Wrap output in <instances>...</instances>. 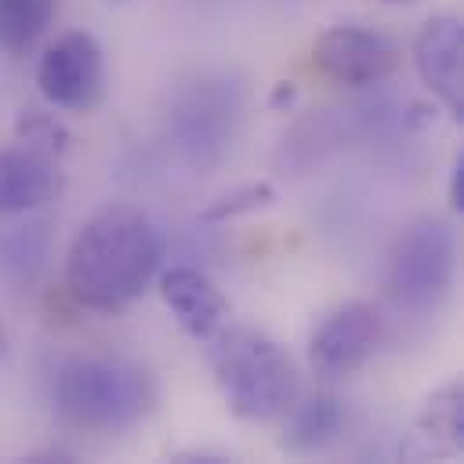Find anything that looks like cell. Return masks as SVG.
<instances>
[{
  "instance_id": "6da1fadb",
  "label": "cell",
  "mask_w": 464,
  "mask_h": 464,
  "mask_svg": "<svg viewBox=\"0 0 464 464\" xmlns=\"http://www.w3.org/2000/svg\"><path fill=\"white\" fill-rule=\"evenodd\" d=\"M163 243L145 210L112 203L91 214L69 243L65 286L94 312H120L156 279Z\"/></svg>"
},
{
  "instance_id": "7a4b0ae2",
  "label": "cell",
  "mask_w": 464,
  "mask_h": 464,
  "mask_svg": "<svg viewBox=\"0 0 464 464\" xmlns=\"http://www.w3.org/2000/svg\"><path fill=\"white\" fill-rule=\"evenodd\" d=\"M203 344L221 399L239 420H279L301 395L297 362L265 330L225 319Z\"/></svg>"
},
{
  "instance_id": "3957f363",
  "label": "cell",
  "mask_w": 464,
  "mask_h": 464,
  "mask_svg": "<svg viewBox=\"0 0 464 464\" xmlns=\"http://www.w3.org/2000/svg\"><path fill=\"white\" fill-rule=\"evenodd\" d=\"M54 410L83 431H127L156 410V381L149 370L112 355H76L51 381Z\"/></svg>"
},
{
  "instance_id": "277c9868",
  "label": "cell",
  "mask_w": 464,
  "mask_h": 464,
  "mask_svg": "<svg viewBox=\"0 0 464 464\" xmlns=\"http://www.w3.org/2000/svg\"><path fill=\"white\" fill-rule=\"evenodd\" d=\"M243 123V87L228 72H196L167 109V134L178 156L199 170L225 163Z\"/></svg>"
},
{
  "instance_id": "5b68a950",
  "label": "cell",
  "mask_w": 464,
  "mask_h": 464,
  "mask_svg": "<svg viewBox=\"0 0 464 464\" xmlns=\"http://www.w3.org/2000/svg\"><path fill=\"white\" fill-rule=\"evenodd\" d=\"M457 276V236L442 218L410 221L388 254V294L399 312L431 315L453 290Z\"/></svg>"
},
{
  "instance_id": "8992f818",
  "label": "cell",
  "mask_w": 464,
  "mask_h": 464,
  "mask_svg": "<svg viewBox=\"0 0 464 464\" xmlns=\"http://www.w3.org/2000/svg\"><path fill=\"white\" fill-rule=\"evenodd\" d=\"M40 94L65 112H94L105 98V58L91 33L76 29L58 36L36 65Z\"/></svg>"
},
{
  "instance_id": "52a82bcc",
  "label": "cell",
  "mask_w": 464,
  "mask_h": 464,
  "mask_svg": "<svg viewBox=\"0 0 464 464\" xmlns=\"http://www.w3.org/2000/svg\"><path fill=\"white\" fill-rule=\"evenodd\" d=\"M384 341V315L370 301H348L334 308L308 341V362L319 377L337 381L362 370Z\"/></svg>"
},
{
  "instance_id": "ba28073f",
  "label": "cell",
  "mask_w": 464,
  "mask_h": 464,
  "mask_svg": "<svg viewBox=\"0 0 464 464\" xmlns=\"http://www.w3.org/2000/svg\"><path fill=\"white\" fill-rule=\"evenodd\" d=\"M399 47L377 29L366 25H330L315 36L312 62L315 69L341 87H370L388 80L399 69Z\"/></svg>"
},
{
  "instance_id": "9c48e42d",
  "label": "cell",
  "mask_w": 464,
  "mask_h": 464,
  "mask_svg": "<svg viewBox=\"0 0 464 464\" xmlns=\"http://www.w3.org/2000/svg\"><path fill=\"white\" fill-rule=\"evenodd\" d=\"M413 65L446 112L464 123V22L457 14H435L417 29Z\"/></svg>"
},
{
  "instance_id": "30bf717a",
  "label": "cell",
  "mask_w": 464,
  "mask_h": 464,
  "mask_svg": "<svg viewBox=\"0 0 464 464\" xmlns=\"http://www.w3.org/2000/svg\"><path fill=\"white\" fill-rule=\"evenodd\" d=\"M160 297L174 312L178 326L196 341L210 337L228 319L225 294L214 286L210 276H203L199 268H188V265H174L160 276Z\"/></svg>"
},
{
  "instance_id": "8fae6325",
  "label": "cell",
  "mask_w": 464,
  "mask_h": 464,
  "mask_svg": "<svg viewBox=\"0 0 464 464\" xmlns=\"http://www.w3.org/2000/svg\"><path fill=\"white\" fill-rule=\"evenodd\" d=\"M62 192V163L33 149H0V214H25Z\"/></svg>"
},
{
  "instance_id": "7c38bea8",
  "label": "cell",
  "mask_w": 464,
  "mask_h": 464,
  "mask_svg": "<svg viewBox=\"0 0 464 464\" xmlns=\"http://www.w3.org/2000/svg\"><path fill=\"white\" fill-rule=\"evenodd\" d=\"M283 417H286V424H283L279 446L286 453H315L337 435L344 410L334 392H315V395L294 399V406Z\"/></svg>"
},
{
  "instance_id": "4fadbf2b",
  "label": "cell",
  "mask_w": 464,
  "mask_h": 464,
  "mask_svg": "<svg viewBox=\"0 0 464 464\" xmlns=\"http://www.w3.org/2000/svg\"><path fill=\"white\" fill-rule=\"evenodd\" d=\"M420 439L431 442L435 453H460L464 450V381L453 377L442 388H435L420 413H417Z\"/></svg>"
},
{
  "instance_id": "5bb4252c",
  "label": "cell",
  "mask_w": 464,
  "mask_h": 464,
  "mask_svg": "<svg viewBox=\"0 0 464 464\" xmlns=\"http://www.w3.org/2000/svg\"><path fill=\"white\" fill-rule=\"evenodd\" d=\"M58 0H0V47L25 54L54 18Z\"/></svg>"
},
{
  "instance_id": "9a60e30c",
  "label": "cell",
  "mask_w": 464,
  "mask_h": 464,
  "mask_svg": "<svg viewBox=\"0 0 464 464\" xmlns=\"http://www.w3.org/2000/svg\"><path fill=\"white\" fill-rule=\"evenodd\" d=\"M341 141V120L337 116H308L301 120L290 138H283V149H279V163H290V167H308L312 160H319L326 149H334Z\"/></svg>"
},
{
  "instance_id": "2e32d148",
  "label": "cell",
  "mask_w": 464,
  "mask_h": 464,
  "mask_svg": "<svg viewBox=\"0 0 464 464\" xmlns=\"http://www.w3.org/2000/svg\"><path fill=\"white\" fill-rule=\"evenodd\" d=\"M14 138L25 145V149H33V152H40V156H51V160H65V152H69V130L51 116V112H40V109H22L18 112V120H14Z\"/></svg>"
},
{
  "instance_id": "e0dca14e",
  "label": "cell",
  "mask_w": 464,
  "mask_h": 464,
  "mask_svg": "<svg viewBox=\"0 0 464 464\" xmlns=\"http://www.w3.org/2000/svg\"><path fill=\"white\" fill-rule=\"evenodd\" d=\"M276 199V188L268 181H250V185H239L232 192H225L221 199H214L199 218L203 221H228V218H239V214H254L261 207H268Z\"/></svg>"
},
{
  "instance_id": "ac0fdd59",
  "label": "cell",
  "mask_w": 464,
  "mask_h": 464,
  "mask_svg": "<svg viewBox=\"0 0 464 464\" xmlns=\"http://www.w3.org/2000/svg\"><path fill=\"white\" fill-rule=\"evenodd\" d=\"M44 254H47V225L40 221L22 225L7 243V265L18 279H33L36 268L44 265Z\"/></svg>"
},
{
  "instance_id": "d6986e66",
  "label": "cell",
  "mask_w": 464,
  "mask_h": 464,
  "mask_svg": "<svg viewBox=\"0 0 464 464\" xmlns=\"http://www.w3.org/2000/svg\"><path fill=\"white\" fill-rule=\"evenodd\" d=\"M450 207L457 214H464V149L453 160V174H450Z\"/></svg>"
},
{
  "instance_id": "ffe728a7",
  "label": "cell",
  "mask_w": 464,
  "mask_h": 464,
  "mask_svg": "<svg viewBox=\"0 0 464 464\" xmlns=\"http://www.w3.org/2000/svg\"><path fill=\"white\" fill-rule=\"evenodd\" d=\"M178 464H221V460H232V457H225V453H210V450H185V453H178L174 457Z\"/></svg>"
},
{
  "instance_id": "44dd1931",
  "label": "cell",
  "mask_w": 464,
  "mask_h": 464,
  "mask_svg": "<svg viewBox=\"0 0 464 464\" xmlns=\"http://www.w3.org/2000/svg\"><path fill=\"white\" fill-rule=\"evenodd\" d=\"M294 94H297V87L286 80V83H279L276 91H272V109H283V105H290L294 102Z\"/></svg>"
},
{
  "instance_id": "7402d4cb",
  "label": "cell",
  "mask_w": 464,
  "mask_h": 464,
  "mask_svg": "<svg viewBox=\"0 0 464 464\" xmlns=\"http://www.w3.org/2000/svg\"><path fill=\"white\" fill-rule=\"evenodd\" d=\"M29 460H72V453H65V450H44V453H33Z\"/></svg>"
},
{
  "instance_id": "603a6c76",
  "label": "cell",
  "mask_w": 464,
  "mask_h": 464,
  "mask_svg": "<svg viewBox=\"0 0 464 464\" xmlns=\"http://www.w3.org/2000/svg\"><path fill=\"white\" fill-rule=\"evenodd\" d=\"M384 4H413V0H384Z\"/></svg>"
}]
</instances>
